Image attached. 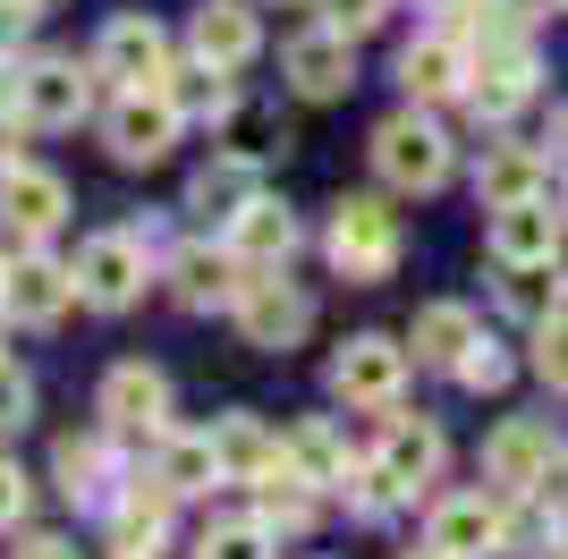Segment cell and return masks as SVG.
Listing matches in <instances>:
<instances>
[{
  "mask_svg": "<svg viewBox=\"0 0 568 559\" xmlns=\"http://www.w3.org/2000/svg\"><path fill=\"white\" fill-rule=\"evenodd\" d=\"M323 246H332V263L348 280H390L399 272V212L382 204V195H339Z\"/></svg>",
  "mask_w": 568,
  "mask_h": 559,
  "instance_id": "6da1fadb",
  "label": "cell"
},
{
  "mask_svg": "<svg viewBox=\"0 0 568 559\" xmlns=\"http://www.w3.org/2000/svg\"><path fill=\"white\" fill-rule=\"evenodd\" d=\"M374 170L399 186V195H433V186H450V136H442L433 119L399 111V119L374 128Z\"/></svg>",
  "mask_w": 568,
  "mask_h": 559,
  "instance_id": "7a4b0ae2",
  "label": "cell"
},
{
  "mask_svg": "<svg viewBox=\"0 0 568 559\" xmlns=\"http://www.w3.org/2000/svg\"><path fill=\"white\" fill-rule=\"evenodd\" d=\"M526 102H535V43H526V34H509V43H484V51H467V111L484 119V128L518 119Z\"/></svg>",
  "mask_w": 568,
  "mask_h": 559,
  "instance_id": "3957f363",
  "label": "cell"
},
{
  "mask_svg": "<svg viewBox=\"0 0 568 559\" xmlns=\"http://www.w3.org/2000/svg\"><path fill=\"white\" fill-rule=\"evenodd\" d=\"M237 339H246V348H297V339H306L314 331V297L306 288H288L281 272H246V288H237Z\"/></svg>",
  "mask_w": 568,
  "mask_h": 559,
  "instance_id": "277c9868",
  "label": "cell"
},
{
  "mask_svg": "<svg viewBox=\"0 0 568 559\" xmlns=\"http://www.w3.org/2000/svg\"><path fill=\"white\" fill-rule=\"evenodd\" d=\"M551 475H560V458H551L544 424L509 416L493 441H484V484H493L500 500H535V491H551Z\"/></svg>",
  "mask_w": 568,
  "mask_h": 559,
  "instance_id": "5b68a950",
  "label": "cell"
},
{
  "mask_svg": "<svg viewBox=\"0 0 568 559\" xmlns=\"http://www.w3.org/2000/svg\"><path fill=\"white\" fill-rule=\"evenodd\" d=\"M179 128H187V119L170 111V93L162 85H128L111 102V119H102V136H111V153L128 170H144V162H162L170 144H179Z\"/></svg>",
  "mask_w": 568,
  "mask_h": 559,
  "instance_id": "8992f818",
  "label": "cell"
},
{
  "mask_svg": "<svg viewBox=\"0 0 568 559\" xmlns=\"http://www.w3.org/2000/svg\"><path fill=\"white\" fill-rule=\"evenodd\" d=\"M94 77H111V85H162L170 77V34L144 18V9H119L94 34Z\"/></svg>",
  "mask_w": 568,
  "mask_h": 559,
  "instance_id": "52a82bcc",
  "label": "cell"
},
{
  "mask_svg": "<svg viewBox=\"0 0 568 559\" xmlns=\"http://www.w3.org/2000/svg\"><path fill=\"white\" fill-rule=\"evenodd\" d=\"M332 390L348 398V407H399L407 348H399V339H382V331H356L348 348L332 356Z\"/></svg>",
  "mask_w": 568,
  "mask_h": 559,
  "instance_id": "ba28073f",
  "label": "cell"
},
{
  "mask_svg": "<svg viewBox=\"0 0 568 559\" xmlns=\"http://www.w3.org/2000/svg\"><path fill=\"white\" fill-rule=\"evenodd\" d=\"M425 542L442 559H493V551H509V509H500V491H450V500L433 509Z\"/></svg>",
  "mask_w": 568,
  "mask_h": 559,
  "instance_id": "9c48e42d",
  "label": "cell"
},
{
  "mask_svg": "<svg viewBox=\"0 0 568 559\" xmlns=\"http://www.w3.org/2000/svg\"><path fill=\"white\" fill-rule=\"evenodd\" d=\"M85 297L77 288V272H60L51 255H18L9 272H0V305H9V323H34V331H51L69 305Z\"/></svg>",
  "mask_w": 568,
  "mask_h": 559,
  "instance_id": "30bf717a",
  "label": "cell"
},
{
  "mask_svg": "<svg viewBox=\"0 0 568 559\" xmlns=\"http://www.w3.org/2000/svg\"><path fill=\"white\" fill-rule=\"evenodd\" d=\"M281 69H288V85L306 93V102H332V93L356 85V34H339V26L323 18L314 34H297V43L281 51Z\"/></svg>",
  "mask_w": 568,
  "mask_h": 559,
  "instance_id": "8fae6325",
  "label": "cell"
},
{
  "mask_svg": "<svg viewBox=\"0 0 568 559\" xmlns=\"http://www.w3.org/2000/svg\"><path fill=\"white\" fill-rule=\"evenodd\" d=\"M77 288H85V305H102V314L136 305V288H144V237H128V230H102L94 246L77 255Z\"/></svg>",
  "mask_w": 568,
  "mask_h": 559,
  "instance_id": "7c38bea8",
  "label": "cell"
},
{
  "mask_svg": "<svg viewBox=\"0 0 568 559\" xmlns=\"http://www.w3.org/2000/svg\"><path fill=\"white\" fill-rule=\"evenodd\" d=\"M85 111H94V69H77V60H34L26 69V102H18L26 128H77Z\"/></svg>",
  "mask_w": 568,
  "mask_h": 559,
  "instance_id": "4fadbf2b",
  "label": "cell"
},
{
  "mask_svg": "<svg viewBox=\"0 0 568 559\" xmlns=\"http://www.w3.org/2000/svg\"><path fill=\"white\" fill-rule=\"evenodd\" d=\"M102 424L111 433H170V382L153 365H111L102 373Z\"/></svg>",
  "mask_w": 568,
  "mask_h": 559,
  "instance_id": "5bb4252c",
  "label": "cell"
},
{
  "mask_svg": "<svg viewBox=\"0 0 568 559\" xmlns=\"http://www.w3.org/2000/svg\"><path fill=\"white\" fill-rule=\"evenodd\" d=\"M0 212H9V230H18L26 246H43V237L69 221V186L51 179V170H34V162H9L0 170Z\"/></svg>",
  "mask_w": 568,
  "mask_h": 559,
  "instance_id": "9a60e30c",
  "label": "cell"
},
{
  "mask_svg": "<svg viewBox=\"0 0 568 559\" xmlns=\"http://www.w3.org/2000/svg\"><path fill=\"white\" fill-rule=\"evenodd\" d=\"M187 43H195V60H213V69H246L263 51V26H255L246 0H204L187 18Z\"/></svg>",
  "mask_w": 568,
  "mask_h": 559,
  "instance_id": "2e32d148",
  "label": "cell"
},
{
  "mask_svg": "<svg viewBox=\"0 0 568 559\" xmlns=\"http://www.w3.org/2000/svg\"><path fill=\"white\" fill-rule=\"evenodd\" d=\"M551 186V153H535V144H493L484 162H475V204L500 212V204H535Z\"/></svg>",
  "mask_w": 568,
  "mask_h": 559,
  "instance_id": "e0dca14e",
  "label": "cell"
},
{
  "mask_svg": "<svg viewBox=\"0 0 568 559\" xmlns=\"http://www.w3.org/2000/svg\"><path fill=\"white\" fill-rule=\"evenodd\" d=\"M263 195V170L246 162V153H221V162H204L195 170V186H187V212L204 221V230H230L237 212Z\"/></svg>",
  "mask_w": 568,
  "mask_h": 559,
  "instance_id": "ac0fdd59",
  "label": "cell"
},
{
  "mask_svg": "<svg viewBox=\"0 0 568 559\" xmlns=\"http://www.w3.org/2000/svg\"><path fill=\"white\" fill-rule=\"evenodd\" d=\"M399 85H407V102H450V93H467V43H458L450 26L425 34V43H407L399 51Z\"/></svg>",
  "mask_w": 568,
  "mask_h": 559,
  "instance_id": "d6986e66",
  "label": "cell"
},
{
  "mask_svg": "<svg viewBox=\"0 0 568 559\" xmlns=\"http://www.w3.org/2000/svg\"><path fill=\"white\" fill-rule=\"evenodd\" d=\"M213 458H221V484H263L272 466H288L281 433L263 416H221L213 424Z\"/></svg>",
  "mask_w": 568,
  "mask_h": 559,
  "instance_id": "ffe728a7",
  "label": "cell"
},
{
  "mask_svg": "<svg viewBox=\"0 0 568 559\" xmlns=\"http://www.w3.org/2000/svg\"><path fill=\"white\" fill-rule=\"evenodd\" d=\"M170 288H179V305H237V288H246V263L230 255V246H179L170 255Z\"/></svg>",
  "mask_w": 568,
  "mask_h": 559,
  "instance_id": "44dd1931",
  "label": "cell"
},
{
  "mask_svg": "<svg viewBox=\"0 0 568 559\" xmlns=\"http://www.w3.org/2000/svg\"><path fill=\"white\" fill-rule=\"evenodd\" d=\"M230 255L246 263V272H281V263L297 255V221H288V204L255 195V204L230 221Z\"/></svg>",
  "mask_w": 568,
  "mask_h": 559,
  "instance_id": "7402d4cb",
  "label": "cell"
},
{
  "mask_svg": "<svg viewBox=\"0 0 568 559\" xmlns=\"http://www.w3.org/2000/svg\"><path fill=\"white\" fill-rule=\"evenodd\" d=\"M390 475H399L407 491H425L433 475H442V458H450V441H442V424L433 416H390L382 424V449H374Z\"/></svg>",
  "mask_w": 568,
  "mask_h": 559,
  "instance_id": "603a6c76",
  "label": "cell"
},
{
  "mask_svg": "<svg viewBox=\"0 0 568 559\" xmlns=\"http://www.w3.org/2000/svg\"><path fill=\"white\" fill-rule=\"evenodd\" d=\"M484 339V323H475L458 297H433V305H416V331H407V348H416V365H442V373H458V356Z\"/></svg>",
  "mask_w": 568,
  "mask_h": 559,
  "instance_id": "cb8c5ba5",
  "label": "cell"
},
{
  "mask_svg": "<svg viewBox=\"0 0 568 559\" xmlns=\"http://www.w3.org/2000/svg\"><path fill=\"white\" fill-rule=\"evenodd\" d=\"M560 230H568V212H551L544 195L535 204H500L493 212V255L500 263H544V255H560Z\"/></svg>",
  "mask_w": 568,
  "mask_h": 559,
  "instance_id": "d4e9b609",
  "label": "cell"
},
{
  "mask_svg": "<svg viewBox=\"0 0 568 559\" xmlns=\"http://www.w3.org/2000/svg\"><path fill=\"white\" fill-rule=\"evenodd\" d=\"M500 305H509L518 323H544V314H560V305H568L560 255H544V263H500Z\"/></svg>",
  "mask_w": 568,
  "mask_h": 559,
  "instance_id": "484cf974",
  "label": "cell"
},
{
  "mask_svg": "<svg viewBox=\"0 0 568 559\" xmlns=\"http://www.w3.org/2000/svg\"><path fill=\"white\" fill-rule=\"evenodd\" d=\"M162 93H170V111L179 119H204V128H213V119H230V69H213V60H187V69H179V60H170V77H162Z\"/></svg>",
  "mask_w": 568,
  "mask_h": 559,
  "instance_id": "4316f807",
  "label": "cell"
},
{
  "mask_svg": "<svg viewBox=\"0 0 568 559\" xmlns=\"http://www.w3.org/2000/svg\"><path fill=\"white\" fill-rule=\"evenodd\" d=\"M51 475H60L69 500H111V441L102 433H69L51 449Z\"/></svg>",
  "mask_w": 568,
  "mask_h": 559,
  "instance_id": "83f0119b",
  "label": "cell"
},
{
  "mask_svg": "<svg viewBox=\"0 0 568 559\" xmlns=\"http://www.w3.org/2000/svg\"><path fill=\"white\" fill-rule=\"evenodd\" d=\"M288 475H306L314 491H332V484H348V441H339L332 424L314 416V424H297V433H288Z\"/></svg>",
  "mask_w": 568,
  "mask_h": 559,
  "instance_id": "f1b7e54d",
  "label": "cell"
},
{
  "mask_svg": "<svg viewBox=\"0 0 568 559\" xmlns=\"http://www.w3.org/2000/svg\"><path fill=\"white\" fill-rule=\"evenodd\" d=\"M179 500L187 491H213L221 484V458H213V433H162V466H153Z\"/></svg>",
  "mask_w": 568,
  "mask_h": 559,
  "instance_id": "f546056e",
  "label": "cell"
},
{
  "mask_svg": "<svg viewBox=\"0 0 568 559\" xmlns=\"http://www.w3.org/2000/svg\"><path fill=\"white\" fill-rule=\"evenodd\" d=\"M255 517L272 526V535H306V526H314V484H306V475H288V466H272V475L255 484Z\"/></svg>",
  "mask_w": 568,
  "mask_h": 559,
  "instance_id": "4dcf8cb0",
  "label": "cell"
},
{
  "mask_svg": "<svg viewBox=\"0 0 568 559\" xmlns=\"http://www.w3.org/2000/svg\"><path fill=\"white\" fill-rule=\"evenodd\" d=\"M339 491H348V509H356V517H374V526H382V517H390V509L407 500V484H399V475H390L382 458L348 466V484H339Z\"/></svg>",
  "mask_w": 568,
  "mask_h": 559,
  "instance_id": "1f68e13d",
  "label": "cell"
},
{
  "mask_svg": "<svg viewBox=\"0 0 568 559\" xmlns=\"http://www.w3.org/2000/svg\"><path fill=\"white\" fill-rule=\"evenodd\" d=\"M272 526H263V517H230V526H213V535H204V559H272Z\"/></svg>",
  "mask_w": 568,
  "mask_h": 559,
  "instance_id": "d6a6232c",
  "label": "cell"
},
{
  "mask_svg": "<svg viewBox=\"0 0 568 559\" xmlns=\"http://www.w3.org/2000/svg\"><path fill=\"white\" fill-rule=\"evenodd\" d=\"M535 373H544V390H568V305L535 323Z\"/></svg>",
  "mask_w": 568,
  "mask_h": 559,
  "instance_id": "836d02e7",
  "label": "cell"
},
{
  "mask_svg": "<svg viewBox=\"0 0 568 559\" xmlns=\"http://www.w3.org/2000/svg\"><path fill=\"white\" fill-rule=\"evenodd\" d=\"M111 559H162V517L119 509V517H111Z\"/></svg>",
  "mask_w": 568,
  "mask_h": 559,
  "instance_id": "e575fe53",
  "label": "cell"
},
{
  "mask_svg": "<svg viewBox=\"0 0 568 559\" xmlns=\"http://www.w3.org/2000/svg\"><path fill=\"white\" fill-rule=\"evenodd\" d=\"M458 382H467V390H484V398H493L500 382H509V356H500V339H475V348L458 356Z\"/></svg>",
  "mask_w": 568,
  "mask_h": 559,
  "instance_id": "d590c367",
  "label": "cell"
},
{
  "mask_svg": "<svg viewBox=\"0 0 568 559\" xmlns=\"http://www.w3.org/2000/svg\"><path fill=\"white\" fill-rule=\"evenodd\" d=\"M26 407H34V382H26L9 356H0V433H18L26 424Z\"/></svg>",
  "mask_w": 568,
  "mask_h": 559,
  "instance_id": "8d00e7d4",
  "label": "cell"
},
{
  "mask_svg": "<svg viewBox=\"0 0 568 559\" xmlns=\"http://www.w3.org/2000/svg\"><path fill=\"white\" fill-rule=\"evenodd\" d=\"M323 18H332L339 34H374V26L390 18V0H323Z\"/></svg>",
  "mask_w": 568,
  "mask_h": 559,
  "instance_id": "74e56055",
  "label": "cell"
},
{
  "mask_svg": "<svg viewBox=\"0 0 568 559\" xmlns=\"http://www.w3.org/2000/svg\"><path fill=\"white\" fill-rule=\"evenodd\" d=\"M18 517H26V475L0 458V526H18Z\"/></svg>",
  "mask_w": 568,
  "mask_h": 559,
  "instance_id": "f35d334b",
  "label": "cell"
},
{
  "mask_svg": "<svg viewBox=\"0 0 568 559\" xmlns=\"http://www.w3.org/2000/svg\"><path fill=\"white\" fill-rule=\"evenodd\" d=\"M26 26H34V9H26V0H0V51H18Z\"/></svg>",
  "mask_w": 568,
  "mask_h": 559,
  "instance_id": "ab89813d",
  "label": "cell"
},
{
  "mask_svg": "<svg viewBox=\"0 0 568 559\" xmlns=\"http://www.w3.org/2000/svg\"><path fill=\"white\" fill-rule=\"evenodd\" d=\"M18 102H26V69H9V60H0V119H18Z\"/></svg>",
  "mask_w": 568,
  "mask_h": 559,
  "instance_id": "60d3db41",
  "label": "cell"
},
{
  "mask_svg": "<svg viewBox=\"0 0 568 559\" xmlns=\"http://www.w3.org/2000/svg\"><path fill=\"white\" fill-rule=\"evenodd\" d=\"M9 559H77V551H69V542H60V535H34V542H18V551H9Z\"/></svg>",
  "mask_w": 568,
  "mask_h": 559,
  "instance_id": "b9f144b4",
  "label": "cell"
},
{
  "mask_svg": "<svg viewBox=\"0 0 568 559\" xmlns=\"http://www.w3.org/2000/svg\"><path fill=\"white\" fill-rule=\"evenodd\" d=\"M551 162H568V102L551 111Z\"/></svg>",
  "mask_w": 568,
  "mask_h": 559,
  "instance_id": "7bdbcfd3",
  "label": "cell"
},
{
  "mask_svg": "<svg viewBox=\"0 0 568 559\" xmlns=\"http://www.w3.org/2000/svg\"><path fill=\"white\" fill-rule=\"evenodd\" d=\"M551 551H568V491L551 500Z\"/></svg>",
  "mask_w": 568,
  "mask_h": 559,
  "instance_id": "ee69618b",
  "label": "cell"
},
{
  "mask_svg": "<svg viewBox=\"0 0 568 559\" xmlns=\"http://www.w3.org/2000/svg\"><path fill=\"white\" fill-rule=\"evenodd\" d=\"M518 18H551V9H568V0H509Z\"/></svg>",
  "mask_w": 568,
  "mask_h": 559,
  "instance_id": "f6af8a7d",
  "label": "cell"
},
{
  "mask_svg": "<svg viewBox=\"0 0 568 559\" xmlns=\"http://www.w3.org/2000/svg\"><path fill=\"white\" fill-rule=\"evenodd\" d=\"M399 559H442V551H433V542H425V551H399Z\"/></svg>",
  "mask_w": 568,
  "mask_h": 559,
  "instance_id": "bcb514c9",
  "label": "cell"
},
{
  "mask_svg": "<svg viewBox=\"0 0 568 559\" xmlns=\"http://www.w3.org/2000/svg\"><path fill=\"white\" fill-rule=\"evenodd\" d=\"M26 9H34V18H43V9H51V0H26Z\"/></svg>",
  "mask_w": 568,
  "mask_h": 559,
  "instance_id": "7dc6e473",
  "label": "cell"
},
{
  "mask_svg": "<svg viewBox=\"0 0 568 559\" xmlns=\"http://www.w3.org/2000/svg\"><path fill=\"white\" fill-rule=\"evenodd\" d=\"M0 339H9V305H0Z\"/></svg>",
  "mask_w": 568,
  "mask_h": 559,
  "instance_id": "c3c4849f",
  "label": "cell"
},
{
  "mask_svg": "<svg viewBox=\"0 0 568 559\" xmlns=\"http://www.w3.org/2000/svg\"><path fill=\"white\" fill-rule=\"evenodd\" d=\"M281 9H306V0H281Z\"/></svg>",
  "mask_w": 568,
  "mask_h": 559,
  "instance_id": "681fc988",
  "label": "cell"
},
{
  "mask_svg": "<svg viewBox=\"0 0 568 559\" xmlns=\"http://www.w3.org/2000/svg\"><path fill=\"white\" fill-rule=\"evenodd\" d=\"M560 212H568V195H560Z\"/></svg>",
  "mask_w": 568,
  "mask_h": 559,
  "instance_id": "f907efd6",
  "label": "cell"
},
{
  "mask_svg": "<svg viewBox=\"0 0 568 559\" xmlns=\"http://www.w3.org/2000/svg\"><path fill=\"white\" fill-rule=\"evenodd\" d=\"M560 559H568V551H560Z\"/></svg>",
  "mask_w": 568,
  "mask_h": 559,
  "instance_id": "816d5d0a",
  "label": "cell"
}]
</instances>
